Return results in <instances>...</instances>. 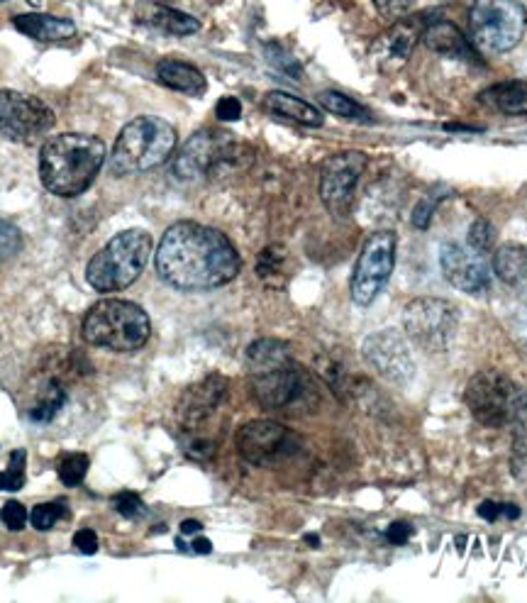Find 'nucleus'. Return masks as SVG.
<instances>
[{"label": "nucleus", "instance_id": "obj_22", "mask_svg": "<svg viewBox=\"0 0 527 603\" xmlns=\"http://www.w3.org/2000/svg\"><path fill=\"white\" fill-rule=\"evenodd\" d=\"M493 271L518 296H527V247L503 245L493 257Z\"/></svg>", "mask_w": 527, "mask_h": 603}, {"label": "nucleus", "instance_id": "obj_33", "mask_svg": "<svg viewBox=\"0 0 527 603\" xmlns=\"http://www.w3.org/2000/svg\"><path fill=\"white\" fill-rule=\"evenodd\" d=\"M113 508L120 513L122 518H130V520L140 518L142 513H144L142 499L137 494H132V491H122V494L115 496V499H113Z\"/></svg>", "mask_w": 527, "mask_h": 603}, {"label": "nucleus", "instance_id": "obj_10", "mask_svg": "<svg viewBox=\"0 0 527 603\" xmlns=\"http://www.w3.org/2000/svg\"><path fill=\"white\" fill-rule=\"evenodd\" d=\"M471 416L486 428H506L520 413V389L501 372H479L464 394Z\"/></svg>", "mask_w": 527, "mask_h": 603}, {"label": "nucleus", "instance_id": "obj_1", "mask_svg": "<svg viewBox=\"0 0 527 603\" xmlns=\"http://www.w3.org/2000/svg\"><path fill=\"white\" fill-rule=\"evenodd\" d=\"M240 254L220 230L183 223L164 232L157 250V274L179 291H210L240 274Z\"/></svg>", "mask_w": 527, "mask_h": 603}, {"label": "nucleus", "instance_id": "obj_34", "mask_svg": "<svg viewBox=\"0 0 527 603\" xmlns=\"http://www.w3.org/2000/svg\"><path fill=\"white\" fill-rule=\"evenodd\" d=\"M479 516L484 520H498V518H508L515 520L520 516V508L515 503H496V501H484L479 506Z\"/></svg>", "mask_w": 527, "mask_h": 603}, {"label": "nucleus", "instance_id": "obj_30", "mask_svg": "<svg viewBox=\"0 0 527 603\" xmlns=\"http://www.w3.org/2000/svg\"><path fill=\"white\" fill-rule=\"evenodd\" d=\"M64 516H66L64 503L57 501V503H40V506H35L30 520H32V528L42 530L44 533V530H52Z\"/></svg>", "mask_w": 527, "mask_h": 603}, {"label": "nucleus", "instance_id": "obj_6", "mask_svg": "<svg viewBox=\"0 0 527 603\" xmlns=\"http://www.w3.org/2000/svg\"><path fill=\"white\" fill-rule=\"evenodd\" d=\"M152 257V237L147 230H125L115 235L101 252L88 262L86 279L98 293L127 289L140 279Z\"/></svg>", "mask_w": 527, "mask_h": 603}, {"label": "nucleus", "instance_id": "obj_37", "mask_svg": "<svg viewBox=\"0 0 527 603\" xmlns=\"http://www.w3.org/2000/svg\"><path fill=\"white\" fill-rule=\"evenodd\" d=\"M374 5L386 20H401L413 8V0H374Z\"/></svg>", "mask_w": 527, "mask_h": 603}, {"label": "nucleus", "instance_id": "obj_26", "mask_svg": "<svg viewBox=\"0 0 527 603\" xmlns=\"http://www.w3.org/2000/svg\"><path fill=\"white\" fill-rule=\"evenodd\" d=\"M66 401H69V394H66L64 386H61L59 381H49L40 394H37L35 406L27 411V416H30V420H35V423H49V420L59 416V411L64 408Z\"/></svg>", "mask_w": 527, "mask_h": 603}, {"label": "nucleus", "instance_id": "obj_21", "mask_svg": "<svg viewBox=\"0 0 527 603\" xmlns=\"http://www.w3.org/2000/svg\"><path fill=\"white\" fill-rule=\"evenodd\" d=\"M15 30L22 35L32 37L37 42H64L71 40L76 35V25L71 20L54 18V15H42V13H30V15H18L13 20Z\"/></svg>", "mask_w": 527, "mask_h": 603}, {"label": "nucleus", "instance_id": "obj_27", "mask_svg": "<svg viewBox=\"0 0 527 603\" xmlns=\"http://www.w3.org/2000/svg\"><path fill=\"white\" fill-rule=\"evenodd\" d=\"M318 98H320V103H323V108L327 110V113L337 115V118L362 120V123L369 120V113H366V108H362V105H359L357 101H352V98H347L345 93L323 91Z\"/></svg>", "mask_w": 527, "mask_h": 603}, {"label": "nucleus", "instance_id": "obj_2", "mask_svg": "<svg viewBox=\"0 0 527 603\" xmlns=\"http://www.w3.org/2000/svg\"><path fill=\"white\" fill-rule=\"evenodd\" d=\"M105 164L101 137L64 132L49 137L40 152V179L54 196L74 198L93 186Z\"/></svg>", "mask_w": 527, "mask_h": 603}, {"label": "nucleus", "instance_id": "obj_15", "mask_svg": "<svg viewBox=\"0 0 527 603\" xmlns=\"http://www.w3.org/2000/svg\"><path fill=\"white\" fill-rule=\"evenodd\" d=\"M235 145L227 140V135H213V132H198L174 162V174L181 181H193L198 176H208L235 159Z\"/></svg>", "mask_w": 527, "mask_h": 603}, {"label": "nucleus", "instance_id": "obj_3", "mask_svg": "<svg viewBox=\"0 0 527 603\" xmlns=\"http://www.w3.org/2000/svg\"><path fill=\"white\" fill-rule=\"evenodd\" d=\"M247 379L252 396L259 406L269 411L293 406L308 391V379L296 359L291 357L286 342L257 340L247 350Z\"/></svg>", "mask_w": 527, "mask_h": 603}, {"label": "nucleus", "instance_id": "obj_32", "mask_svg": "<svg viewBox=\"0 0 527 603\" xmlns=\"http://www.w3.org/2000/svg\"><path fill=\"white\" fill-rule=\"evenodd\" d=\"M22 250V235L10 220L0 218V262L13 259Z\"/></svg>", "mask_w": 527, "mask_h": 603}, {"label": "nucleus", "instance_id": "obj_11", "mask_svg": "<svg viewBox=\"0 0 527 603\" xmlns=\"http://www.w3.org/2000/svg\"><path fill=\"white\" fill-rule=\"evenodd\" d=\"M396 267V235L379 230L366 237L357 264H354L349 293L357 306H369L379 298Z\"/></svg>", "mask_w": 527, "mask_h": 603}, {"label": "nucleus", "instance_id": "obj_43", "mask_svg": "<svg viewBox=\"0 0 527 603\" xmlns=\"http://www.w3.org/2000/svg\"><path fill=\"white\" fill-rule=\"evenodd\" d=\"M520 298H523V303H520L513 323H515V333H518L520 342L527 347V296H520Z\"/></svg>", "mask_w": 527, "mask_h": 603}, {"label": "nucleus", "instance_id": "obj_36", "mask_svg": "<svg viewBox=\"0 0 527 603\" xmlns=\"http://www.w3.org/2000/svg\"><path fill=\"white\" fill-rule=\"evenodd\" d=\"M0 520H3L5 528L18 533V530L25 528V523H27V508L18 501H8L3 506V511H0Z\"/></svg>", "mask_w": 527, "mask_h": 603}, {"label": "nucleus", "instance_id": "obj_35", "mask_svg": "<svg viewBox=\"0 0 527 603\" xmlns=\"http://www.w3.org/2000/svg\"><path fill=\"white\" fill-rule=\"evenodd\" d=\"M467 245L474 247V250L484 252V254L488 250H491V245H493V228L486 223V220H476V223L471 225Z\"/></svg>", "mask_w": 527, "mask_h": 603}, {"label": "nucleus", "instance_id": "obj_7", "mask_svg": "<svg viewBox=\"0 0 527 603\" xmlns=\"http://www.w3.org/2000/svg\"><path fill=\"white\" fill-rule=\"evenodd\" d=\"M469 25L476 47L486 54H506L525 37L527 10L518 0H474Z\"/></svg>", "mask_w": 527, "mask_h": 603}, {"label": "nucleus", "instance_id": "obj_24", "mask_svg": "<svg viewBox=\"0 0 527 603\" xmlns=\"http://www.w3.org/2000/svg\"><path fill=\"white\" fill-rule=\"evenodd\" d=\"M481 103L503 115H527V81H503L481 93Z\"/></svg>", "mask_w": 527, "mask_h": 603}, {"label": "nucleus", "instance_id": "obj_23", "mask_svg": "<svg viewBox=\"0 0 527 603\" xmlns=\"http://www.w3.org/2000/svg\"><path fill=\"white\" fill-rule=\"evenodd\" d=\"M264 105L269 113L279 115V118L293 120V123H301L308 127L323 125V113H320L315 105L305 103L303 98L291 96V93H286V91H271L269 96H266Z\"/></svg>", "mask_w": 527, "mask_h": 603}, {"label": "nucleus", "instance_id": "obj_18", "mask_svg": "<svg viewBox=\"0 0 527 603\" xmlns=\"http://www.w3.org/2000/svg\"><path fill=\"white\" fill-rule=\"evenodd\" d=\"M420 20L423 18L398 20L384 37H379V42H376L374 47V54H376V64H379L381 69L393 71L408 62L410 52L415 49V42L423 40L425 25Z\"/></svg>", "mask_w": 527, "mask_h": 603}, {"label": "nucleus", "instance_id": "obj_38", "mask_svg": "<svg viewBox=\"0 0 527 603\" xmlns=\"http://www.w3.org/2000/svg\"><path fill=\"white\" fill-rule=\"evenodd\" d=\"M215 115H218L223 123H235V120H240L242 115V103L232 96L220 98L218 105H215Z\"/></svg>", "mask_w": 527, "mask_h": 603}, {"label": "nucleus", "instance_id": "obj_46", "mask_svg": "<svg viewBox=\"0 0 527 603\" xmlns=\"http://www.w3.org/2000/svg\"><path fill=\"white\" fill-rule=\"evenodd\" d=\"M305 542H310V545H318V538H315V535H305Z\"/></svg>", "mask_w": 527, "mask_h": 603}, {"label": "nucleus", "instance_id": "obj_14", "mask_svg": "<svg viewBox=\"0 0 527 603\" xmlns=\"http://www.w3.org/2000/svg\"><path fill=\"white\" fill-rule=\"evenodd\" d=\"M237 452L244 462L254 467H271L281 459L291 457L298 447L296 435L276 420H252L237 430Z\"/></svg>", "mask_w": 527, "mask_h": 603}, {"label": "nucleus", "instance_id": "obj_45", "mask_svg": "<svg viewBox=\"0 0 527 603\" xmlns=\"http://www.w3.org/2000/svg\"><path fill=\"white\" fill-rule=\"evenodd\" d=\"M203 530V525L198 520H183L181 523V533L183 535H198Z\"/></svg>", "mask_w": 527, "mask_h": 603}, {"label": "nucleus", "instance_id": "obj_19", "mask_svg": "<svg viewBox=\"0 0 527 603\" xmlns=\"http://www.w3.org/2000/svg\"><path fill=\"white\" fill-rule=\"evenodd\" d=\"M423 40L427 47L432 49L435 54L447 59H459V62L467 64H476L479 57H476L474 47H471L467 37L447 20H430L423 30Z\"/></svg>", "mask_w": 527, "mask_h": 603}, {"label": "nucleus", "instance_id": "obj_47", "mask_svg": "<svg viewBox=\"0 0 527 603\" xmlns=\"http://www.w3.org/2000/svg\"><path fill=\"white\" fill-rule=\"evenodd\" d=\"M210 3H218V0H210Z\"/></svg>", "mask_w": 527, "mask_h": 603}, {"label": "nucleus", "instance_id": "obj_17", "mask_svg": "<svg viewBox=\"0 0 527 603\" xmlns=\"http://www.w3.org/2000/svg\"><path fill=\"white\" fill-rule=\"evenodd\" d=\"M442 274L454 289L464 293H486L491 289V269L484 252L459 242H445L440 250Z\"/></svg>", "mask_w": 527, "mask_h": 603}, {"label": "nucleus", "instance_id": "obj_4", "mask_svg": "<svg viewBox=\"0 0 527 603\" xmlns=\"http://www.w3.org/2000/svg\"><path fill=\"white\" fill-rule=\"evenodd\" d=\"M174 147L176 130L171 123L154 118V115H142L122 127L113 154H110V174L130 176L162 167Z\"/></svg>", "mask_w": 527, "mask_h": 603}, {"label": "nucleus", "instance_id": "obj_8", "mask_svg": "<svg viewBox=\"0 0 527 603\" xmlns=\"http://www.w3.org/2000/svg\"><path fill=\"white\" fill-rule=\"evenodd\" d=\"M227 398V381L210 374L201 384L186 391L179 403L181 433L186 437V452L196 459H208L215 452V440L208 435V423L220 413Z\"/></svg>", "mask_w": 527, "mask_h": 603}, {"label": "nucleus", "instance_id": "obj_12", "mask_svg": "<svg viewBox=\"0 0 527 603\" xmlns=\"http://www.w3.org/2000/svg\"><path fill=\"white\" fill-rule=\"evenodd\" d=\"M54 110L30 93L0 91V135L20 145H32L54 127Z\"/></svg>", "mask_w": 527, "mask_h": 603}, {"label": "nucleus", "instance_id": "obj_9", "mask_svg": "<svg viewBox=\"0 0 527 603\" xmlns=\"http://www.w3.org/2000/svg\"><path fill=\"white\" fill-rule=\"evenodd\" d=\"M403 325L420 350L447 352L459 330V308L445 298H415L403 311Z\"/></svg>", "mask_w": 527, "mask_h": 603}, {"label": "nucleus", "instance_id": "obj_44", "mask_svg": "<svg viewBox=\"0 0 527 603\" xmlns=\"http://www.w3.org/2000/svg\"><path fill=\"white\" fill-rule=\"evenodd\" d=\"M193 552H198V555H208V552H213V542L208 538H196L191 542Z\"/></svg>", "mask_w": 527, "mask_h": 603}, {"label": "nucleus", "instance_id": "obj_39", "mask_svg": "<svg viewBox=\"0 0 527 603\" xmlns=\"http://www.w3.org/2000/svg\"><path fill=\"white\" fill-rule=\"evenodd\" d=\"M410 535H413V528L408 523H403V520H396V523H391L386 528V540L393 542V545H406Z\"/></svg>", "mask_w": 527, "mask_h": 603}, {"label": "nucleus", "instance_id": "obj_42", "mask_svg": "<svg viewBox=\"0 0 527 603\" xmlns=\"http://www.w3.org/2000/svg\"><path fill=\"white\" fill-rule=\"evenodd\" d=\"M513 467H515V474H520L523 469H527V435H520L518 440H515Z\"/></svg>", "mask_w": 527, "mask_h": 603}, {"label": "nucleus", "instance_id": "obj_29", "mask_svg": "<svg viewBox=\"0 0 527 603\" xmlns=\"http://www.w3.org/2000/svg\"><path fill=\"white\" fill-rule=\"evenodd\" d=\"M25 486V450H15L8 472H0V491H20Z\"/></svg>", "mask_w": 527, "mask_h": 603}, {"label": "nucleus", "instance_id": "obj_41", "mask_svg": "<svg viewBox=\"0 0 527 603\" xmlns=\"http://www.w3.org/2000/svg\"><path fill=\"white\" fill-rule=\"evenodd\" d=\"M432 213H435V203L430 201V198H425V201L418 203V208L413 210V225L415 228L425 230L427 225L432 223Z\"/></svg>", "mask_w": 527, "mask_h": 603}, {"label": "nucleus", "instance_id": "obj_20", "mask_svg": "<svg viewBox=\"0 0 527 603\" xmlns=\"http://www.w3.org/2000/svg\"><path fill=\"white\" fill-rule=\"evenodd\" d=\"M157 79L171 91L186 93L191 98L203 96L208 91V81H205L203 71H198L193 64L181 62V59H162L157 64Z\"/></svg>", "mask_w": 527, "mask_h": 603}, {"label": "nucleus", "instance_id": "obj_13", "mask_svg": "<svg viewBox=\"0 0 527 603\" xmlns=\"http://www.w3.org/2000/svg\"><path fill=\"white\" fill-rule=\"evenodd\" d=\"M366 169V154L364 152H337L325 159L323 169H320V198H323L325 208L337 218H345L352 210L354 191H357L359 179H362Z\"/></svg>", "mask_w": 527, "mask_h": 603}, {"label": "nucleus", "instance_id": "obj_25", "mask_svg": "<svg viewBox=\"0 0 527 603\" xmlns=\"http://www.w3.org/2000/svg\"><path fill=\"white\" fill-rule=\"evenodd\" d=\"M142 20L147 22V25L166 32V35L186 37L201 30V22L193 18V15L181 13V10L176 8H166V5H159V3L147 5V10L142 13Z\"/></svg>", "mask_w": 527, "mask_h": 603}, {"label": "nucleus", "instance_id": "obj_40", "mask_svg": "<svg viewBox=\"0 0 527 603\" xmlns=\"http://www.w3.org/2000/svg\"><path fill=\"white\" fill-rule=\"evenodd\" d=\"M74 545L79 547V552H83V555H96L98 552V538L93 530L88 528H81L79 533L74 535Z\"/></svg>", "mask_w": 527, "mask_h": 603}, {"label": "nucleus", "instance_id": "obj_16", "mask_svg": "<svg viewBox=\"0 0 527 603\" xmlns=\"http://www.w3.org/2000/svg\"><path fill=\"white\" fill-rule=\"evenodd\" d=\"M364 359L376 374L396 386H406L415 379L413 354H410L406 340L393 330H381V333L366 337Z\"/></svg>", "mask_w": 527, "mask_h": 603}, {"label": "nucleus", "instance_id": "obj_28", "mask_svg": "<svg viewBox=\"0 0 527 603\" xmlns=\"http://www.w3.org/2000/svg\"><path fill=\"white\" fill-rule=\"evenodd\" d=\"M284 264H286V252L281 247H266V250L259 254V264H257V274L259 279L266 281L271 286L276 284V276H286L284 274Z\"/></svg>", "mask_w": 527, "mask_h": 603}, {"label": "nucleus", "instance_id": "obj_48", "mask_svg": "<svg viewBox=\"0 0 527 603\" xmlns=\"http://www.w3.org/2000/svg\"><path fill=\"white\" fill-rule=\"evenodd\" d=\"M0 3H3V0H0Z\"/></svg>", "mask_w": 527, "mask_h": 603}, {"label": "nucleus", "instance_id": "obj_5", "mask_svg": "<svg viewBox=\"0 0 527 603\" xmlns=\"http://www.w3.org/2000/svg\"><path fill=\"white\" fill-rule=\"evenodd\" d=\"M152 335L149 315L137 303L103 298L83 318V337L88 345L110 352H137Z\"/></svg>", "mask_w": 527, "mask_h": 603}, {"label": "nucleus", "instance_id": "obj_31", "mask_svg": "<svg viewBox=\"0 0 527 603\" xmlns=\"http://www.w3.org/2000/svg\"><path fill=\"white\" fill-rule=\"evenodd\" d=\"M88 457L86 455H69L59 464V479L66 486H79L86 479Z\"/></svg>", "mask_w": 527, "mask_h": 603}]
</instances>
